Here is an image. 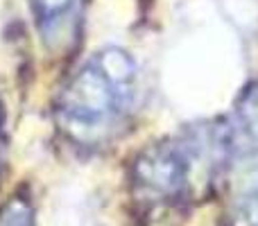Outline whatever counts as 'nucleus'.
<instances>
[{"label": "nucleus", "mask_w": 258, "mask_h": 226, "mask_svg": "<svg viewBox=\"0 0 258 226\" xmlns=\"http://www.w3.org/2000/svg\"><path fill=\"white\" fill-rule=\"evenodd\" d=\"M136 80V63L125 50H98L59 93V129L82 147L107 142L132 111Z\"/></svg>", "instance_id": "nucleus-1"}, {"label": "nucleus", "mask_w": 258, "mask_h": 226, "mask_svg": "<svg viewBox=\"0 0 258 226\" xmlns=\"http://www.w3.org/2000/svg\"><path fill=\"white\" fill-rule=\"evenodd\" d=\"M190 154L177 140H159L145 145L132 165L134 192L147 201L177 199L188 186Z\"/></svg>", "instance_id": "nucleus-2"}, {"label": "nucleus", "mask_w": 258, "mask_h": 226, "mask_svg": "<svg viewBox=\"0 0 258 226\" xmlns=\"http://www.w3.org/2000/svg\"><path fill=\"white\" fill-rule=\"evenodd\" d=\"M30 9L50 52H66L77 43L84 0H30Z\"/></svg>", "instance_id": "nucleus-3"}, {"label": "nucleus", "mask_w": 258, "mask_h": 226, "mask_svg": "<svg viewBox=\"0 0 258 226\" xmlns=\"http://www.w3.org/2000/svg\"><path fill=\"white\" fill-rule=\"evenodd\" d=\"M224 152L231 156L258 154V80L236 100L227 124L220 129Z\"/></svg>", "instance_id": "nucleus-4"}, {"label": "nucleus", "mask_w": 258, "mask_h": 226, "mask_svg": "<svg viewBox=\"0 0 258 226\" xmlns=\"http://www.w3.org/2000/svg\"><path fill=\"white\" fill-rule=\"evenodd\" d=\"M233 224L258 226V177L249 179L233 201Z\"/></svg>", "instance_id": "nucleus-5"}, {"label": "nucleus", "mask_w": 258, "mask_h": 226, "mask_svg": "<svg viewBox=\"0 0 258 226\" xmlns=\"http://www.w3.org/2000/svg\"><path fill=\"white\" fill-rule=\"evenodd\" d=\"M0 226H34V210L25 197H12L0 210Z\"/></svg>", "instance_id": "nucleus-6"}, {"label": "nucleus", "mask_w": 258, "mask_h": 226, "mask_svg": "<svg viewBox=\"0 0 258 226\" xmlns=\"http://www.w3.org/2000/svg\"><path fill=\"white\" fill-rule=\"evenodd\" d=\"M3 156H5V129H3V104H0V170H3Z\"/></svg>", "instance_id": "nucleus-7"}]
</instances>
